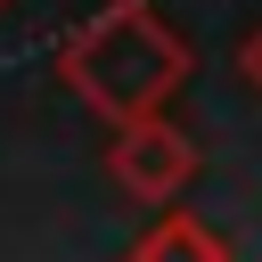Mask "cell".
Here are the masks:
<instances>
[{
    "instance_id": "1",
    "label": "cell",
    "mask_w": 262,
    "mask_h": 262,
    "mask_svg": "<svg viewBox=\"0 0 262 262\" xmlns=\"http://www.w3.org/2000/svg\"><path fill=\"white\" fill-rule=\"evenodd\" d=\"M188 74H196V49L164 25L156 0H106L57 41V82L98 123H131V115L172 106Z\"/></svg>"
},
{
    "instance_id": "2",
    "label": "cell",
    "mask_w": 262,
    "mask_h": 262,
    "mask_svg": "<svg viewBox=\"0 0 262 262\" xmlns=\"http://www.w3.org/2000/svg\"><path fill=\"white\" fill-rule=\"evenodd\" d=\"M106 180H115L131 205H172V196L196 180V139H188L180 123H164V106H156V115H131V123H115V139H106Z\"/></svg>"
},
{
    "instance_id": "3",
    "label": "cell",
    "mask_w": 262,
    "mask_h": 262,
    "mask_svg": "<svg viewBox=\"0 0 262 262\" xmlns=\"http://www.w3.org/2000/svg\"><path fill=\"white\" fill-rule=\"evenodd\" d=\"M131 254H139V262H180V254H188V262H229L237 246H229L213 221H196V213H180V205H156V229H139Z\"/></svg>"
},
{
    "instance_id": "4",
    "label": "cell",
    "mask_w": 262,
    "mask_h": 262,
    "mask_svg": "<svg viewBox=\"0 0 262 262\" xmlns=\"http://www.w3.org/2000/svg\"><path fill=\"white\" fill-rule=\"evenodd\" d=\"M237 82H246V90L262 98V25H254V33L237 41Z\"/></svg>"
},
{
    "instance_id": "5",
    "label": "cell",
    "mask_w": 262,
    "mask_h": 262,
    "mask_svg": "<svg viewBox=\"0 0 262 262\" xmlns=\"http://www.w3.org/2000/svg\"><path fill=\"white\" fill-rule=\"evenodd\" d=\"M0 8H16V0H0Z\"/></svg>"
}]
</instances>
